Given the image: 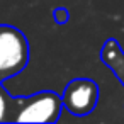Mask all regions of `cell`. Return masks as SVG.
Masks as SVG:
<instances>
[{"instance_id":"3957f363","label":"cell","mask_w":124,"mask_h":124,"mask_svg":"<svg viewBox=\"0 0 124 124\" xmlns=\"http://www.w3.org/2000/svg\"><path fill=\"white\" fill-rule=\"evenodd\" d=\"M99 100V87L93 80L77 78L71 80L63 92V104L73 116L90 114Z\"/></svg>"},{"instance_id":"7a4b0ae2","label":"cell","mask_w":124,"mask_h":124,"mask_svg":"<svg viewBox=\"0 0 124 124\" xmlns=\"http://www.w3.org/2000/svg\"><path fill=\"white\" fill-rule=\"evenodd\" d=\"M21 107L17 109V116L14 121L17 122H56L61 112L63 97L54 92H39L27 99L21 100Z\"/></svg>"},{"instance_id":"6da1fadb","label":"cell","mask_w":124,"mask_h":124,"mask_svg":"<svg viewBox=\"0 0 124 124\" xmlns=\"http://www.w3.org/2000/svg\"><path fill=\"white\" fill-rule=\"evenodd\" d=\"M27 60L29 44L26 36L12 26H0V78L19 73Z\"/></svg>"},{"instance_id":"277c9868","label":"cell","mask_w":124,"mask_h":124,"mask_svg":"<svg viewBox=\"0 0 124 124\" xmlns=\"http://www.w3.org/2000/svg\"><path fill=\"white\" fill-rule=\"evenodd\" d=\"M7 117V97L0 90V121H5Z\"/></svg>"}]
</instances>
